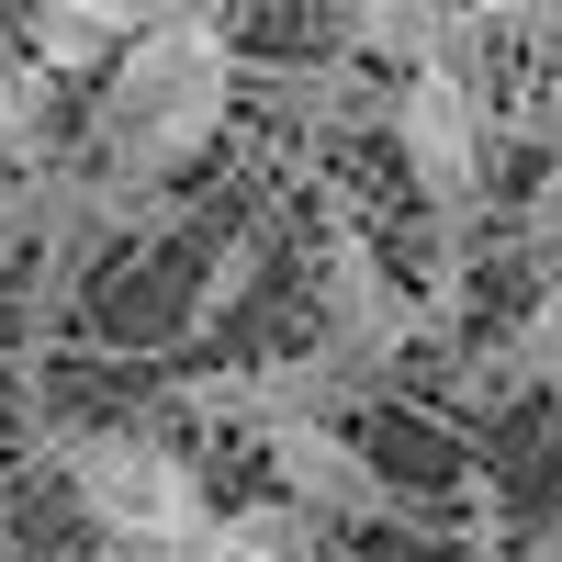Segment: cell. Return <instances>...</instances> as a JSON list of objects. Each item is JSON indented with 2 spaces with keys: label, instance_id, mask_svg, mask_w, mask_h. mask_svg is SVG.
<instances>
[{
  "label": "cell",
  "instance_id": "cell-1",
  "mask_svg": "<svg viewBox=\"0 0 562 562\" xmlns=\"http://www.w3.org/2000/svg\"><path fill=\"white\" fill-rule=\"evenodd\" d=\"M248 102V68H237V34L214 12H147V34L90 79V124H79V158L124 180L135 203L169 192Z\"/></svg>",
  "mask_w": 562,
  "mask_h": 562
},
{
  "label": "cell",
  "instance_id": "cell-2",
  "mask_svg": "<svg viewBox=\"0 0 562 562\" xmlns=\"http://www.w3.org/2000/svg\"><path fill=\"white\" fill-rule=\"evenodd\" d=\"M57 484L102 540H192L214 518L203 461L180 450L158 416H90V428H57Z\"/></svg>",
  "mask_w": 562,
  "mask_h": 562
},
{
  "label": "cell",
  "instance_id": "cell-3",
  "mask_svg": "<svg viewBox=\"0 0 562 562\" xmlns=\"http://www.w3.org/2000/svg\"><path fill=\"white\" fill-rule=\"evenodd\" d=\"M428 338V304H416V281L360 237L349 203H326V270H315V360H338L360 394H383L394 371L416 360Z\"/></svg>",
  "mask_w": 562,
  "mask_h": 562
},
{
  "label": "cell",
  "instance_id": "cell-4",
  "mask_svg": "<svg viewBox=\"0 0 562 562\" xmlns=\"http://www.w3.org/2000/svg\"><path fill=\"white\" fill-rule=\"evenodd\" d=\"M383 124H394V158L416 180L428 225H473L484 214V180H495V90L461 79V68H428V79H394L383 90Z\"/></svg>",
  "mask_w": 562,
  "mask_h": 562
},
{
  "label": "cell",
  "instance_id": "cell-5",
  "mask_svg": "<svg viewBox=\"0 0 562 562\" xmlns=\"http://www.w3.org/2000/svg\"><path fill=\"white\" fill-rule=\"evenodd\" d=\"M360 383L315 349H270V360H237V371H180L169 383V416H203V428H248V439H281V428H349Z\"/></svg>",
  "mask_w": 562,
  "mask_h": 562
},
{
  "label": "cell",
  "instance_id": "cell-6",
  "mask_svg": "<svg viewBox=\"0 0 562 562\" xmlns=\"http://www.w3.org/2000/svg\"><path fill=\"white\" fill-rule=\"evenodd\" d=\"M270 450V506H293L304 529H371V518H405V484L371 461L349 428H281V439H259Z\"/></svg>",
  "mask_w": 562,
  "mask_h": 562
},
{
  "label": "cell",
  "instance_id": "cell-7",
  "mask_svg": "<svg viewBox=\"0 0 562 562\" xmlns=\"http://www.w3.org/2000/svg\"><path fill=\"white\" fill-rule=\"evenodd\" d=\"M484 45H495V23L484 12H450V0H349L338 34H326V57L394 68V79H428V68L484 79Z\"/></svg>",
  "mask_w": 562,
  "mask_h": 562
},
{
  "label": "cell",
  "instance_id": "cell-8",
  "mask_svg": "<svg viewBox=\"0 0 562 562\" xmlns=\"http://www.w3.org/2000/svg\"><path fill=\"white\" fill-rule=\"evenodd\" d=\"M135 34H147L135 0H34V12H23V68H45L68 90V79H102Z\"/></svg>",
  "mask_w": 562,
  "mask_h": 562
},
{
  "label": "cell",
  "instance_id": "cell-9",
  "mask_svg": "<svg viewBox=\"0 0 562 562\" xmlns=\"http://www.w3.org/2000/svg\"><path fill=\"white\" fill-rule=\"evenodd\" d=\"M551 383H562V281H540V293L518 304V326L484 338V360L461 371L473 405H518V394H551Z\"/></svg>",
  "mask_w": 562,
  "mask_h": 562
},
{
  "label": "cell",
  "instance_id": "cell-10",
  "mask_svg": "<svg viewBox=\"0 0 562 562\" xmlns=\"http://www.w3.org/2000/svg\"><path fill=\"white\" fill-rule=\"evenodd\" d=\"M259 102L281 124H304V135H349V124L383 113V90H371V68H349V57H281L259 79Z\"/></svg>",
  "mask_w": 562,
  "mask_h": 562
},
{
  "label": "cell",
  "instance_id": "cell-11",
  "mask_svg": "<svg viewBox=\"0 0 562 562\" xmlns=\"http://www.w3.org/2000/svg\"><path fill=\"white\" fill-rule=\"evenodd\" d=\"M180 562H338V540L259 495V506H214V518L180 540Z\"/></svg>",
  "mask_w": 562,
  "mask_h": 562
},
{
  "label": "cell",
  "instance_id": "cell-12",
  "mask_svg": "<svg viewBox=\"0 0 562 562\" xmlns=\"http://www.w3.org/2000/svg\"><path fill=\"white\" fill-rule=\"evenodd\" d=\"M0 169H57V79L45 68H0Z\"/></svg>",
  "mask_w": 562,
  "mask_h": 562
},
{
  "label": "cell",
  "instance_id": "cell-13",
  "mask_svg": "<svg viewBox=\"0 0 562 562\" xmlns=\"http://www.w3.org/2000/svg\"><path fill=\"white\" fill-rule=\"evenodd\" d=\"M248 281H259V237H225V248H214V270H203V293H192V338L237 315V293H248Z\"/></svg>",
  "mask_w": 562,
  "mask_h": 562
},
{
  "label": "cell",
  "instance_id": "cell-14",
  "mask_svg": "<svg viewBox=\"0 0 562 562\" xmlns=\"http://www.w3.org/2000/svg\"><path fill=\"white\" fill-rule=\"evenodd\" d=\"M518 259H529L540 281H562V158H551V180H540L529 214H518Z\"/></svg>",
  "mask_w": 562,
  "mask_h": 562
},
{
  "label": "cell",
  "instance_id": "cell-15",
  "mask_svg": "<svg viewBox=\"0 0 562 562\" xmlns=\"http://www.w3.org/2000/svg\"><path fill=\"white\" fill-rule=\"evenodd\" d=\"M34 180L45 169H0V270L34 259Z\"/></svg>",
  "mask_w": 562,
  "mask_h": 562
},
{
  "label": "cell",
  "instance_id": "cell-16",
  "mask_svg": "<svg viewBox=\"0 0 562 562\" xmlns=\"http://www.w3.org/2000/svg\"><path fill=\"white\" fill-rule=\"evenodd\" d=\"M518 562H562V506H551V518H540V529L518 540Z\"/></svg>",
  "mask_w": 562,
  "mask_h": 562
},
{
  "label": "cell",
  "instance_id": "cell-17",
  "mask_svg": "<svg viewBox=\"0 0 562 562\" xmlns=\"http://www.w3.org/2000/svg\"><path fill=\"white\" fill-rule=\"evenodd\" d=\"M0 562H23L12 551V461H0Z\"/></svg>",
  "mask_w": 562,
  "mask_h": 562
}]
</instances>
